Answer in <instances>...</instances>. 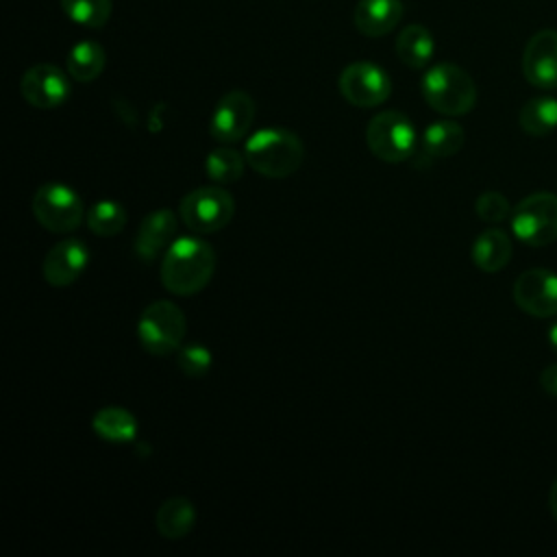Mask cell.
Returning a JSON list of instances; mask_svg holds the SVG:
<instances>
[{
  "label": "cell",
  "mask_w": 557,
  "mask_h": 557,
  "mask_svg": "<svg viewBox=\"0 0 557 557\" xmlns=\"http://www.w3.org/2000/svg\"><path fill=\"white\" fill-rule=\"evenodd\" d=\"M70 74L52 63H37L20 78L22 98L35 109H57L70 98Z\"/></svg>",
  "instance_id": "cell-11"
},
{
  "label": "cell",
  "mask_w": 557,
  "mask_h": 557,
  "mask_svg": "<svg viewBox=\"0 0 557 557\" xmlns=\"http://www.w3.org/2000/svg\"><path fill=\"white\" fill-rule=\"evenodd\" d=\"M548 509H550V513H553V518L557 522V481L553 483L550 494H548Z\"/></svg>",
  "instance_id": "cell-30"
},
{
  "label": "cell",
  "mask_w": 557,
  "mask_h": 557,
  "mask_svg": "<svg viewBox=\"0 0 557 557\" xmlns=\"http://www.w3.org/2000/svg\"><path fill=\"white\" fill-rule=\"evenodd\" d=\"M366 144L376 159L385 163H400L416 154L420 141L411 120L400 111L387 109L368 122Z\"/></svg>",
  "instance_id": "cell-5"
},
{
  "label": "cell",
  "mask_w": 557,
  "mask_h": 557,
  "mask_svg": "<svg viewBox=\"0 0 557 557\" xmlns=\"http://www.w3.org/2000/svg\"><path fill=\"white\" fill-rule=\"evenodd\" d=\"M215 270V252L200 237H178L163 252L159 276L163 287L176 296L202 292Z\"/></svg>",
  "instance_id": "cell-1"
},
{
  "label": "cell",
  "mask_w": 557,
  "mask_h": 557,
  "mask_svg": "<svg viewBox=\"0 0 557 557\" xmlns=\"http://www.w3.org/2000/svg\"><path fill=\"white\" fill-rule=\"evenodd\" d=\"M196 524V507L183 496H172L163 500L154 513V527L165 540L185 537Z\"/></svg>",
  "instance_id": "cell-19"
},
{
  "label": "cell",
  "mask_w": 557,
  "mask_h": 557,
  "mask_svg": "<svg viewBox=\"0 0 557 557\" xmlns=\"http://www.w3.org/2000/svg\"><path fill=\"white\" fill-rule=\"evenodd\" d=\"M244 159L250 170L265 178H287L300 168L305 146L296 133L270 126L246 139Z\"/></svg>",
  "instance_id": "cell-2"
},
{
  "label": "cell",
  "mask_w": 557,
  "mask_h": 557,
  "mask_svg": "<svg viewBox=\"0 0 557 557\" xmlns=\"http://www.w3.org/2000/svg\"><path fill=\"white\" fill-rule=\"evenodd\" d=\"M33 215L50 233H72L85 220L81 196L65 183H44L33 196Z\"/></svg>",
  "instance_id": "cell-6"
},
{
  "label": "cell",
  "mask_w": 557,
  "mask_h": 557,
  "mask_svg": "<svg viewBox=\"0 0 557 557\" xmlns=\"http://www.w3.org/2000/svg\"><path fill=\"white\" fill-rule=\"evenodd\" d=\"M337 87L344 100L359 109L379 107L392 94V81L387 72L372 61L348 63L337 78Z\"/></svg>",
  "instance_id": "cell-9"
},
{
  "label": "cell",
  "mask_w": 557,
  "mask_h": 557,
  "mask_svg": "<svg viewBox=\"0 0 557 557\" xmlns=\"http://www.w3.org/2000/svg\"><path fill=\"white\" fill-rule=\"evenodd\" d=\"M176 226H178V218L172 209H154L150 211L135 235V255L146 261L152 263L163 250H168V246L174 242L176 235Z\"/></svg>",
  "instance_id": "cell-15"
},
{
  "label": "cell",
  "mask_w": 557,
  "mask_h": 557,
  "mask_svg": "<svg viewBox=\"0 0 557 557\" xmlns=\"http://www.w3.org/2000/svg\"><path fill=\"white\" fill-rule=\"evenodd\" d=\"M516 305L535 318L557 315V274L544 268L522 272L513 283Z\"/></svg>",
  "instance_id": "cell-12"
},
{
  "label": "cell",
  "mask_w": 557,
  "mask_h": 557,
  "mask_svg": "<svg viewBox=\"0 0 557 557\" xmlns=\"http://www.w3.org/2000/svg\"><path fill=\"white\" fill-rule=\"evenodd\" d=\"M178 215L194 233H218L233 220L235 200L222 187H198L183 196Z\"/></svg>",
  "instance_id": "cell-7"
},
{
  "label": "cell",
  "mask_w": 557,
  "mask_h": 557,
  "mask_svg": "<svg viewBox=\"0 0 557 557\" xmlns=\"http://www.w3.org/2000/svg\"><path fill=\"white\" fill-rule=\"evenodd\" d=\"M474 209H476V215L487 222V224H498L503 222L509 211H511V205L509 200L500 194V191H483L476 202H474Z\"/></svg>",
  "instance_id": "cell-28"
},
{
  "label": "cell",
  "mask_w": 557,
  "mask_h": 557,
  "mask_svg": "<svg viewBox=\"0 0 557 557\" xmlns=\"http://www.w3.org/2000/svg\"><path fill=\"white\" fill-rule=\"evenodd\" d=\"M513 246L505 231L500 228H485L476 235L470 257L472 263L483 272H498L503 270L511 259Z\"/></svg>",
  "instance_id": "cell-18"
},
{
  "label": "cell",
  "mask_w": 557,
  "mask_h": 557,
  "mask_svg": "<svg viewBox=\"0 0 557 557\" xmlns=\"http://www.w3.org/2000/svg\"><path fill=\"white\" fill-rule=\"evenodd\" d=\"M126 224V211L115 200H98L87 211V226L98 237H113Z\"/></svg>",
  "instance_id": "cell-25"
},
{
  "label": "cell",
  "mask_w": 557,
  "mask_h": 557,
  "mask_svg": "<svg viewBox=\"0 0 557 557\" xmlns=\"http://www.w3.org/2000/svg\"><path fill=\"white\" fill-rule=\"evenodd\" d=\"M433 52L435 39L431 30L422 24H409L396 37V54L411 70L426 67L433 59Z\"/></svg>",
  "instance_id": "cell-20"
},
{
  "label": "cell",
  "mask_w": 557,
  "mask_h": 557,
  "mask_svg": "<svg viewBox=\"0 0 557 557\" xmlns=\"http://www.w3.org/2000/svg\"><path fill=\"white\" fill-rule=\"evenodd\" d=\"M511 231L527 246H546L557 239V196L535 191L511 211Z\"/></svg>",
  "instance_id": "cell-8"
},
{
  "label": "cell",
  "mask_w": 557,
  "mask_h": 557,
  "mask_svg": "<svg viewBox=\"0 0 557 557\" xmlns=\"http://www.w3.org/2000/svg\"><path fill=\"white\" fill-rule=\"evenodd\" d=\"M244 165H246L244 152L228 148V144L213 148L205 159V172L209 181H213L215 185H228L239 181L244 174Z\"/></svg>",
  "instance_id": "cell-24"
},
{
  "label": "cell",
  "mask_w": 557,
  "mask_h": 557,
  "mask_svg": "<svg viewBox=\"0 0 557 557\" xmlns=\"http://www.w3.org/2000/svg\"><path fill=\"white\" fill-rule=\"evenodd\" d=\"M522 74L540 89L557 87V30L542 28L524 46Z\"/></svg>",
  "instance_id": "cell-13"
},
{
  "label": "cell",
  "mask_w": 557,
  "mask_h": 557,
  "mask_svg": "<svg viewBox=\"0 0 557 557\" xmlns=\"http://www.w3.org/2000/svg\"><path fill=\"white\" fill-rule=\"evenodd\" d=\"M94 433L111 444L133 442L137 435V420L128 409L122 407H104L91 418Z\"/></svg>",
  "instance_id": "cell-22"
},
{
  "label": "cell",
  "mask_w": 557,
  "mask_h": 557,
  "mask_svg": "<svg viewBox=\"0 0 557 557\" xmlns=\"http://www.w3.org/2000/svg\"><path fill=\"white\" fill-rule=\"evenodd\" d=\"M87 263L89 248L81 239H63L46 252L41 272L48 285L67 287L85 272Z\"/></svg>",
  "instance_id": "cell-14"
},
{
  "label": "cell",
  "mask_w": 557,
  "mask_h": 557,
  "mask_svg": "<svg viewBox=\"0 0 557 557\" xmlns=\"http://www.w3.org/2000/svg\"><path fill=\"white\" fill-rule=\"evenodd\" d=\"M255 100L242 89L226 91L211 111L209 135L218 144H235L244 139L255 122Z\"/></svg>",
  "instance_id": "cell-10"
},
{
  "label": "cell",
  "mask_w": 557,
  "mask_h": 557,
  "mask_svg": "<svg viewBox=\"0 0 557 557\" xmlns=\"http://www.w3.org/2000/svg\"><path fill=\"white\" fill-rule=\"evenodd\" d=\"M187 320L178 305L172 300L150 302L137 320V339L141 348L157 357L176 355L183 346Z\"/></svg>",
  "instance_id": "cell-4"
},
{
  "label": "cell",
  "mask_w": 557,
  "mask_h": 557,
  "mask_svg": "<svg viewBox=\"0 0 557 557\" xmlns=\"http://www.w3.org/2000/svg\"><path fill=\"white\" fill-rule=\"evenodd\" d=\"M463 139H466V133H463L461 124H457L453 120H437L424 128L418 150L429 161L448 159L461 150Z\"/></svg>",
  "instance_id": "cell-17"
},
{
  "label": "cell",
  "mask_w": 557,
  "mask_h": 557,
  "mask_svg": "<svg viewBox=\"0 0 557 557\" xmlns=\"http://www.w3.org/2000/svg\"><path fill=\"white\" fill-rule=\"evenodd\" d=\"M176 361L185 376L200 379L209 372L213 357H211L209 348L202 344H185L176 350Z\"/></svg>",
  "instance_id": "cell-27"
},
{
  "label": "cell",
  "mask_w": 557,
  "mask_h": 557,
  "mask_svg": "<svg viewBox=\"0 0 557 557\" xmlns=\"http://www.w3.org/2000/svg\"><path fill=\"white\" fill-rule=\"evenodd\" d=\"M426 104L442 115H466L476 104V85L472 76L455 63L431 65L420 83Z\"/></svg>",
  "instance_id": "cell-3"
},
{
  "label": "cell",
  "mask_w": 557,
  "mask_h": 557,
  "mask_svg": "<svg viewBox=\"0 0 557 557\" xmlns=\"http://www.w3.org/2000/svg\"><path fill=\"white\" fill-rule=\"evenodd\" d=\"M520 128L527 135L544 137L557 128V98L537 96L522 104L518 115Z\"/></svg>",
  "instance_id": "cell-23"
},
{
  "label": "cell",
  "mask_w": 557,
  "mask_h": 557,
  "mask_svg": "<svg viewBox=\"0 0 557 557\" xmlns=\"http://www.w3.org/2000/svg\"><path fill=\"white\" fill-rule=\"evenodd\" d=\"M540 385L546 394L550 396H557V363H550L542 370L540 374Z\"/></svg>",
  "instance_id": "cell-29"
},
{
  "label": "cell",
  "mask_w": 557,
  "mask_h": 557,
  "mask_svg": "<svg viewBox=\"0 0 557 557\" xmlns=\"http://www.w3.org/2000/svg\"><path fill=\"white\" fill-rule=\"evenodd\" d=\"M403 17L400 0H359L352 13L355 26L366 37H383L392 33Z\"/></svg>",
  "instance_id": "cell-16"
},
{
  "label": "cell",
  "mask_w": 557,
  "mask_h": 557,
  "mask_svg": "<svg viewBox=\"0 0 557 557\" xmlns=\"http://www.w3.org/2000/svg\"><path fill=\"white\" fill-rule=\"evenodd\" d=\"M546 339L550 344V348L557 352V320L548 326V333H546Z\"/></svg>",
  "instance_id": "cell-31"
},
{
  "label": "cell",
  "mask_w": 557,
  "mask_h": 557,
  "mask_svg": "<svg viewBox=\"0 0 557 557\" xmlns=\"http://www.w3.org/2000/svg\"><path fill=\"white\" fill-rule=\"evenodd\" d=\"M63 13L83 28H102L113 11L111 0H61Z\"/></svg>",
  "instance_id": "cell-26"
},
{
  "label": "cell",
  "mask_w": 557,
  "mask_h": 557,
  "mask_svg": "<svg viewBox=\"0 0 557 557\" xmlns=\"http://www.w3.org/2000/svg\"><path fill=\"white\" fill-rule=\"evenodd\" d=\"M107 63V52L104 48L94 41V39H81L76 41L65 59L67 65V74L78 81V83H89L96 81Z\"/></svg>",
  "instance_id": "cell-21"
}]
</instances>
